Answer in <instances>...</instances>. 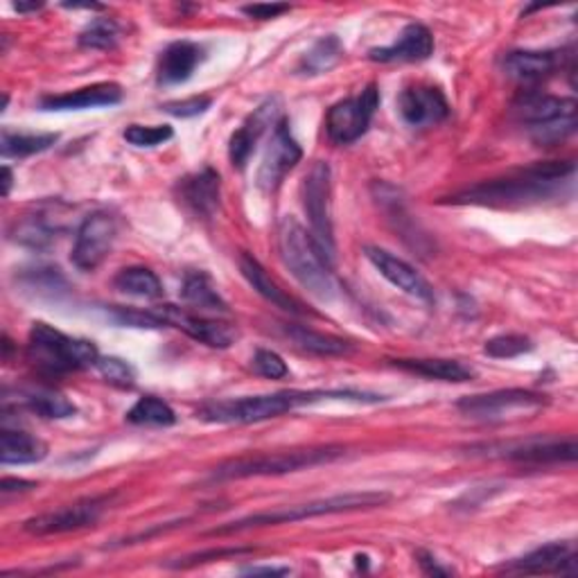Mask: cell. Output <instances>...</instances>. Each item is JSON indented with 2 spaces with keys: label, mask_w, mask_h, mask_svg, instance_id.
I'll return each instance as SVG.
<instances>
[{
  "label": "cell",
  "mask_w": 578,
  "mask_h": 578,
  "mask_svg": "<svg viewBox=\"0 0 578 578\" xmlns=\"http://www.w3.org/2000/svg\"><path fill=\"white\" fill-rule=\"evenodd\" d=\"M574 161H547L524 168L513 176L493 179L465 188L450 197L454 206H489V208H520L534 206L560 195L563 185L574 176Z\"/></svg>",
  "instance_id": "cell-1"
},
{
  "label": "cell",
  "mask_w": 578,
  "mask_h": 578,
  "mask_svg": "<svg viewBox=\"0 0 578 578\" xmlns=\"http://www.w3.org/2000/svg\"><path fill=\"white\" fill-rule=\"evenodd\" d=\"M319 400H355V403H379L382 396L353 392V389H312V392H278L265 396H247V398H228L213 400L200 407L197 418L215 425H251L278 418L282 414L295 411L299 407L319 403Z\"/></svg>",
  "instance_id": "cell-2"
},
{
  "label": "cell",
  "mask_w": 578,
  "mask_h": 578,
  "mask_svg": "<svg viewBox=\"0 0 578 578\" xmlns=\"http://www.w3.org/2000/svg\"><path fill=\"white\" fill-rule=\"evenodd\" d=\"M278 251L285 267L319 301H334L340 295V282L332 274V263L317 245L310 231L295 217H285L278 226Z\"/></svg>",
  "instance_id": "cell-3"
},
{
  "label": "cell",
  "mask_w": 578,
  "mask_h": 578,
  "mask_svg": "<svg viewBox=\"0 0 578 578\" xmlns=\"http://www.w3.org/2000/svg\"><path fill=\"white\" fill-rule=\"evenodd\" d=\"M392 500L389 493L379 491H364V493H344V495H332V497H321L312 500L306 504H295V506H282L274 511H263L247 515L243 520L228 522L224 526L213 528L208 536H231L247 532V528L256 526H274V524H287V522H301L310 517H321V515H334V513H351V511H366V509H377L384 506Z\"/></svg>",
  "instance_id": "cell-4"
},
{
  "label": "cell",
  "mask_w": 578,
  "mask_h": 578,
  "mask_svg": "<svg viewBox=\"0 0 578 578\" xmlns=\"http://www.w3.org/2000/svg\"><path fill=\"white\" fill-rule=\"evenodd\" d=\"M346 454L344 446H319V448H299L282 452H260L228 459L213 470V479H249V477H278L287 472H299L306 468H317L342 459Z\"/></svg>",
  "instance_id": "cell-5"
},
{
  "label": "cell",
  "mask_w": 578,
  "mask_h": 578,
  "mask_svg": "<svg viewBox=\"0 0 578 578\" xmlns=\"http://www.w3.org/2000/svg\"><path fill=\"white\" fill-rule=\"evenodd\" d=\"M28 360L47 375H64L95 366L100 353L93 342L73 340L53 325L34 321L28 334Z\"/></svg>",
  "instance_id": "cell-6"
},
{
  "label": "cell",
  "mask_w": 578,
  "mask_h": 578,
  "mask_svg": "<svg viewBox=\"0 0 578 578\" xmlns=\"http://www.w3.org/2000/svg\"><path fill=\"white\" fill-rule=\"evenodd\" d=\"M303 208L310 220V233L321 251L334 263V226H332V172L330 165L317 161L301 185Z\"/></svg>",
  "instance_id": "cell-7"
},
{
  "label": "cell",
  "mask_w": 578,
  "mask_h": 578,
  "mask_svg": "<svg viewBox=\"0 0 578 578\" xmlns=\"http://www.w3.org/2000/svg\"><path fill=\"white\" fill-rule=\"evenodd\" d=\"M547 405V396L528 389H500L491 394H477L461 398L457 409L479 422H504L509 418H522L540 411Z\"/></svg>",
  "instance_id": "cell-8"
},
{
  "label": "cell",
  "mask_w": 578,
  "mask_h": 578,
  "mask_svg": "<svg viewBox=\"0 0 578 578\" xmlns=\"http://www.w3.org/2000/svg\"><path fill=\"white\" fill-rule=\"evenodd\" d=\"M377 107H379L377 84H368L360 95H355V98L332 105L330 111L325 114L328 138L336 144H351L360 140L366 133Z\"/></svg>",
  "instance_id": "cell-9"
},
{
  "label": "cell",
  "mask_w": 578,
  "mask_h": 578,
  "mask_svg": "<svg viewBox=\"0 0 578 578\" xmlns=\"http://www.w3.org/2000/svg\"><path fill=\"white\" fill-rule=\"evenodd\" d=\"M109 504H111L109 495L84 497L77 500L75 504H66L57 511H47L25 520L23 528L32 536H60V534L79 532V528L93 526L98 522Z\"/></svg>",
  "instance_id": "cell-10"
},
{
  "label": "cell",
  "mask_w": 578,
  "mask_h": 578,
  "mask_svg": "<svg viewBox=\"0 0 578 578\" xmlns=\"http://www.w3.org/2000/svg\"><path fill=\"white\" fill-rule=\"evenodd\" d=\"M116 220L105 213H90L77 228L71 260L79 271H95L111 254L116 243Z\"/></svg>",
  "instance_id": "cell-11"
},
{
  "label": "cell",
  "mask_w": 578,
  "mask_h": 578,
  "mask_svg": "<svg viewBox=\"0 0 578 578\" xmlns=\"http://www.w3.org/2000/svg\"><path fill=\"white\" fill-rule=\"evenodd\" d=\"M301 159H303V150L297 142V138L292 136V131H289V120L280 118L274 125L271 142H269L260 172H258L260 190L276 192L282 179L301 163Z\"/></svg>",
  "instance_id": "cell-12"
},
{
  "label": "cell",
  "mask_w": 578,
  "mask_h": 578,
  "mask_svg": "<svg viewBox=\"0 0 578 578\" xmlns=\"http://www.w3.org/2000/svg\"><path fill=\"white\" fill-rule=\"evenodd\" d=\"M154 310L165 323V328H176L188 336H192L195 342L206 344L211 349H231L237 340V330L231 323L192 314L185 308H176V306H161Z\"/></svg>",
  "instance_id": "cell-13"
},
{
  "label": "cell",
  "mask_w": 578,
  "mask_h": 578,
  "mask_svg": "<svg viewBox=\"0 0 578 578\" xmlns=\"http://www.w3.org/2000/svg\"><path fill=\"white\" fill-rule=\"evenodd\" d=\"M64 204H41L34 213L25 215L23 220H17L10 237L17 245L45 251L55 245L57 235L64 231Z\"/></svg>",
  "instance_id": "cell-14"
},
{
  "label": "cell",
  "mask_w": 578,
  "mask_h": 578,
  "mask_svg": "<svg viewBox=\"0 0 578 578\" xmlns=\"http://www.w3.org/2000/svg\"><path fill=\"white\" fill-rule=\"evenodd\" d=\"M364 254H366L368 263L379 271V276L387 278L394 287L400 289V292H405V295H409L418 301L434 303L431 285L407 260L389 254L387 249H379V247H366Z\"/></svg>",
  "instance_id": "cell-15"
},
{
  "label": "cell",
  "mask_w": 578,
  "mask_h": 578,
  "mask_svg": "<svg viewBox=\"0 0 578 578\" xmlns=\"http://www.w3.org/2000/svg\"><path fill=\"white\" fill-rule=\"evenodd\" d=\"M398 111L411 127H431L450 116V105L437 86L416 84L400 93Z\"/></svg>",
  "instance_id": "cell-16"
},
{
  "label": "cell",
  "mask_w": 578,
  "mask_h": 578,
  "mask_svg": "<svg viewBox=\"0 0 578 578\" xmlns=\"http://www.w3.org/2000/svg\"><path fill=\"white\" fill-rule=\"evenodd\" d=\"M280 100L278 98H269L265 100L258 109H254V114L239 125L237 131H233L231 142H228V159L233 163V168L237 170H245V165L249 163L256 144L260 140V136L267 131V127L276 125V116L280 114Z\"/></svg>",
  "instance_id": "cell-17"
},
{
  "label": "cell",
  "mask_w": 578,
  "mask_h": 578,
  "mask_svg": "<svg viewBox=\"0 0 578 578\" xmlns=\"http://www.w3.org/2000/svg\"><path fill=\"white\" fill-rule=\"evenodd\" d=\"M179 202L200 220L215 217L222 200V181L213 168L179 179Z\"/></svg>",
  "instance_id": "cell-18"
},
{
  "label": "cell",
  "mask_w": 578,
  "mask_h": 578,
  "mask_svg": "<svg viewBox=\"0 0 578 578\" xmlns=\"http://www.w3.org/2000/svg\"><path fill=\"white\" fill-rule=\"evenodd\" d=\"M504 459L526 463V465H552V463H574L578 457V443L569 439H526L511 443L500 450Z\"/></svg>",
  "instance_id": "cell-19"
},
{
  "label": "cell",
  "mask_w": 578,
  "mask_h": 578,
  "mask_svg": "<svg viewBox=\"0 0 578 578\" xmlns=\"http://www.w3.org/2000/svg\"><path fill=\"white\" fill-rule=\"evenodd\" d=\"M434 53V36L420 23H409L400 36L384 47H373L368 51L371 62L379 64H396V62H425Z\"/></svg>",
  "instance_id": "cell-20"
},
{
  "label": "cell",
  "mask_w": 578,
  "mask_h": 578,
  "mask_svg": "<svg viewBox=\"0 0 578 578\" xmlns=\"http://www.w3.org/2000/svg\"><path fill=\"white\" fill-rule=\"evenodd\" d=\"M120 100H122V88L118 84L100 82L62 95H45V98H41L39 107L43 111H77V109L114 107Z\"/></svg>",
  "instance_id": "cell-21"
},
{
  "label": "cell",
  "mask_w": 578,
  "mask_h": 578,
  "mask_svg": "<svg viewBox=\"0 0 578 578\" xmlns=\"http://www.w3.org/2000/svg\"><path fill=\"white\" fill-rule=\"evenodd\" d=\"M513 574H576V547L571 543H552L502 567Z\"/></svg>",
  "instance_id": "cell-22"
},
{
  "label": "cell",
  "mask_w": 578,
  "mask_h": 578,
  "mask_svg": "<svg viewBox=\"0 0 578 578\" xmlns=\"http://www.w3.org/2000/svg\"><path fill=\"white\" fill-rule=\"evenodd\" d=\"M206 53L200 43L192 41H174L170 43L159 57L157 68V82L161 86H174L183 84L197 71V66L204 62Z\"/></svg>",
  "instance_id": "cell-23"
},
{
  "label": "cell",
  "mask_w": 578,
  "mask_h": 578,
  "mask_svg": "<svg viewBox=\"0 0 578 578\" xmlns=\"http://www.w3.org/2000/svg\"><path fill=\"white\" fill-rule=\"evenodd\" d=\"M513 114L520 122L532 129L565 116H576V100L556 98V95H547V93H526L515 103Z\"/></svg>",
  "instance_id": "cell-24"
},
{
  "label": "cell",
  "mask_w": 578,
  "mask_h": 578,
  "mask_svg": "<svg viewBox=\"0 0 578 578\" xmlns=\"http://www.w3.org/2000/svg\"><path fill=\"white\" fill-rule=\"evenodd\" d=\"M563 66L560 53L549 51H515L504 57L506 77L524 84H536L552 77Z\"/></svg>",
  "instance_id": "cell-25"
},
{
  "label": "cell",
  "mask_w": 578,
  "mask_h": 578,
  "mask_svg": "<svg viewBox=\"0 0 578 578\" xmlns=\"http://www.w3.org/2000/svg\"><path fill=\"white\" fill-rule=\"evenodd\" d=\"M239 271H243L247 282L271 306H276V308H280V310H285L289 314H306L303 306L297 299L289 297L285 289H280V285L269 278L265 267L251 254L239 256Z\"/></svg>",
  "instance_id": "cell-26"
},
{
  "label": "cell",
  "mask_w": 578,
  "mask_h": 578,
  "mask_svg": "<svg viewBox=\"0 0 578 578\" xmlns=\"http://www.w3.org/2000/svg\"><path fill=\"white\" fill-rule=\"evenodd\" d=\"M282 332L289 342L299 346L301 351L323 355V357H334V355H346L351 351V344L342 336L325 334L319 330H312L308 325L299 323H282Z\"/></svg>",
  "instance_id": "cell-27"
},
{
  "label": "cell",
  "mask_w": 578,
  "mask_h": 578,
  "mask_svg": "<svg viewBox=\"0 0 578 578\" xmlns=\"http://www.w3.org/2000/svg\"><path fill=\"white\" fill-rule=\"evenodd\" d=\"M47 457V446L28 431L3 429L0 431V461L6 465L39 463Z\"/></svg>",
  "instance_id": "cell-28"
},
{
  "label": "cell",
  "mask_w": 578,
  "mask_h": 578,
  "mask_svg": "<svg viewBox=\"0 0 578 578\" xmlns=\"http://www.w3.org/2000/svg\"><path fill=\"white\" fill-rule=\"evenodd\" d=\"M181 299L202 312L228 314V303L217 292L213 278L204 271H190L181 285Z\"/></svg>",
  "instance_id": "cell-29"
},
{
  "label": "cell",
  "mask_w": 578,
  "mask_h": 578,
  "mask_svg": "<svg viewBox=\"0 0 578 578\" xmlns=\"http://www.w3.org/2000/svg\"><path fill=\"white\" fill-rule=\"evenodd\" d=\"M394 366L441 382H468L474 377V371L457 360H394Z\"/></svg>",
  "instance_id": "cell-30"
},
{
  "label": "cell",
  "mask_w": 578,
  "mask_h": 578,
  "mask_svg": "<svg viewBox=\"0 0 578 578\" xmlns=\"http://www.w3.org/2000/svg\"><path fill=\"white\" fill-rule=\"evenodd\" d=\"M21 403L36 416L41 418H51V420H62L71 418L77 414V407L57 389H47V387H36L28 389L21 394Z\"/></svg>",
  "instance_id": "cell-31"
},
{
  "label": "cell",
  "mask_w": 578,
  "mask_h": 578,
  "mask_svg": "<svg viewBox=\"0 0 578 578\" xmlns=\"http://www.w3.org/2000/svg\"><path fill=\"white\" fill-rule=\"evenodd\" d=\"M60 140V133H23L3 129L0 133V152L6 159H28L32 154H41L51 150Z\"/></svg>",
  "instance_id": "cell-32"
},
{
  "label": "cell",
  "mask_w": 578,
  "mask_h": 578,
  "mask_svg": "<svg viewBox=\"0 0 578 578\" xmlns=\"http://www.w3.org/2000/svg\"><path fill=\"white\" fill-rule=\"evenodd\" d=\"M342 57H344V43L340 41V36H334V34L321 36L303 55L299 64V73L301 75H323L340 64Z\"/></svg>",
  "instance_id": "cell-33"
},
{
  "label": "cell",
  "mask_w": 578,
  "mask_h": 578,
  "mask_svg": "<svg viewBox=\"0 0 578 578\" xmlns=\"http://www.w3.org/2000/svg\"><path fill=\"white\" fill-rule=\"evenodd\" d=\"M114 285L122 295L138 299H159L163 295V285L159 276L148 267H127L118 271Z\"/></svg>",
  "instance_id": "cell-34"
},
{
  "label": "cell",
  "mask_w": 578,
  "mask_h": 578,
  "mask_svg": "<svg viewBox=\"0 0 578 578\" xmlns=\"http://www.w3.org/2000/svg\"><path fill=\"white\" fill-rule=\"evenodd\" d=\"M127 420L140 427H172L176 422V414L165 400L144 396L127 411Z\"/></svg>",
  "instance_id": "cell-35"
},
{
  "label": "cell",
  "mask_w": 578,
  "mask_h": 578,
  "mask_svg": "<svg viewBox=\"0 0 578 578\" xmlns=\"http://www.w3.org/2000/svg\"><path fill=\"white\" fill-rule=\"evenodd\" d=\"M120 41V28L114 19H93L77 36L86 51H114Z\"/></svg>",
  "instance_id": "cell-36"
},
{
  "label": "cell",
  "mask_w": 578,
  "mask_h": 578,
  "mask_svg": "<svg viewBox=\"0 0 578 578\" xmlns=\"http://www.w3.org/2000/svg\"><path fill=\"white\" fill-rule=\"evenodd\" d=\"M534 351V342L528 340V336L524 334H497L493 336V340L486 342L484 346V353L489 357H495V360H513V357H520L524 353H532Z\"/></svg>",
  "instance_id": "cell-37"
},
{
  "label": "cell",
  "mask_w": 578,
  "mask_h": 578,
  "mask_svg": "<svg viewBox=\"0 0 578 578\" xmlns=\"http://www.w3.org/2000/svg\"><path fill=\"white\" fill-rule=\"evenodd\" d=\"M574 131H576V116H565V118H558V120H552V122L528 129V133H532V140L536 144H540V148H552V144H558L565 138H569Z\"/></svg>",
  "instance_id": "cell-38"
},
{
  "label": "cell",
  "mask_w": 578,
  "mask_h": 578,
  "mask_svg": "<svg viewBox=\"0 0 578 578\" xmlns=\"http://www.w3.org/2000/svg\"><path fill=\"white\" fill-rule=\"evenodd\" d=\"M122 136L129 144H133V148H159V144L172 140L174 131L170 125H154V127L129 125Z\"/></svg>",
  "instance_id": "cell-39"
},
{
  "label": "cell",
  "mask_w": 578,
  "mask_h": 578,
  "mask_svg": "<svg viewBox=\"0 0 578 578\" xmlns=\"http://www.w3.org/2000/svg\"><path fill=\"white\" fill-rule=\"evenodd\" d=\"M95 368L100 371V375L107 382L116 384V387H120V389H131L133 384H136L133 368L125 360H120V357H100L98 364H95Z\"/></svg>",
  "instance_id": "cell-40"
},
{
  "label": "cell",
  "mask_w": 578,
  "mask_h": 578,
  "mask_svg": "<svg viewBox=\"0 0 578 578\" xmlns=\"http://www.w3.org/2000/svg\"><path fill=\"white\" fill-rule=\"evenodd\" d=\"M111 317L129 328H165L157 310H136V308H111Z\"/></svg>",
  "instance_id": "cell-41"
},
{
  "label": "cell",
  "mask_w": 578,
  "mask_h": 578,
  "mask_svg": "<svg viewBox=\"0 0 578 578\" xmlns=\"http://www.w3.org/2000/svg\"><path fill=\"white\" fill-rule=\"evenodd\" d=\"M254 368L267 379H285L289 375L285 360L274 351H258L254 357Z\"/></svg>",
  "instance_id": "cell-42"
},
{
  "label": "cell",
  "mask_w": 578,
  "mask_h": 578,
  "mask_svg": "<svg viewBox=\"0 0 578 578\" xmlns=\"http://www.w3.org/2000/svg\"><path fill=\"white\" fill-rule=\"evenodd\" d=\"M213 100L206 98V95H200V98H188V100H176V103H168L161 107V111L174 116V118H195L202 116L211 109Z\"/></svg>",
  "instance_id": "cell-43"
},
{
  "label": "cell",
  "mask_w": 578,
  "mask_h": 578,
  "mask_svg": "<svg viewBox=\"0 0 578 578\" xmlns=\"http://www.w3.org/2000/svg\"><path fill=\"white\" fill-rule=\"evenodd\" d=\"M292 8L289 6H278V3H256V6H245L243 8V14H247L249 19H256V21H271V19H278L280 14L289 12Z\"/></svg>",
  "instance_id": "cell-44"
},
{
  "label": "cell",
  "mask_w": 578,
  "mask_h": 578,
  "mask_svg": "<svg viewBox=\"0 0 578 578\" xmlns=\"http://www.w3.org/2000/svg\"><path fill=\"white\" fill-rule=\"evenodd\" d=\"M247 549H211L204 554H195V556H188L179 563H172V567H190V565H197V563H206L208 558H222V556H237V554H245Z\"/></svg>",
  "instance_id": "cell-45"
},
{
  "label": "cell",
  "mask_w": 578,
  "mask_h": 578,
  "mask_svg": "<svg viewBox=\"0 0 578 578\" xmlns=\"http://www.w3.org/2000/svg\"><path fill=\"white\" fill-rule=\"evenodd\" d=\"M418 563H420L422 571L429 574V576H450V574H452V569L441 567V565L437 563V558L429 556V554H425V552H418Z\"/></svg>",
  "instance_id": "cell-46"
},
{
  "label": "cell",
  "mask_w": 578,
  "mask_h": 578,
  "mask_svg": "<svg viewBox=\"0 0 578 578\" xmlns=\"http://www.w3.org/2000/svg\"><path fill=\"white\" fill-rule=\"evenodd\" d=\"M32 489H36L34 481L12 479V477H6L3 484H0V491H3V493H25V491H32Z\"/></svg>",
  "instance_id": "cell-47"
},
{
  "label": "cell",
  "mask_w": 578,
  "mask_h": 578,
  "mask_svg": "<svg viewBox=\"0 0 578 578\" xmlns=\"http://www.w3.org/2000/svg\"><path fill=\"white\" fill-rule=\"evenodd\" d=\"M243 574H247V576H260V574L285 576V574H289V567H247V569H243Z\"/></svg>",
  "instance_id": "cell-48"
},
{
  "label": "cell",
  "mask_w": 578,
  "mask_h": 578,
  "mask_svg": "<svg viewBox=\"0 0 578 578\" xmlns=\"http://www.w3.org/2000/svg\"><path fill=\"white\" fill-rule=\"evenodd\" d=\"M12 181H14V176H12V170L6 165V168H3V197H10Z\"/></svg>",
  "instance_id": "cell-49"
},
{
  "label": "cell",
  "mask_w": 578,
  "mask_h": 578,
  "mask_svg": "<svg viewBox=\"0 0 578 578\" xmlns=\"http://www.w3.org/2000/svg\"><path fill=\"white\" fill-rule=\"evenodd\" d=\"M41 8H43V3H14V10L21 12V14H25V12H36V10H41Z\"/></svg>",
  "instance_id": "cell-50"
}]
</instances>
